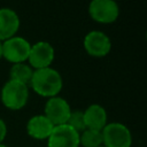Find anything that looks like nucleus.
I'll use <instances>...</instances> for the list:
<instances>
[{
    "instance_id": "1",
    "label": "nucleus",
    "mask_w": 147,
    "mask_h": 147,
    "mask_svg": "<svg viewBox=\"0 0 147 147\" xmlns=\"http://www.w3.org/2000/svg\"><path fill=\"white\" fill-rule=\"evenodd\" d=\"M29 85L34 93L42 98L49 99L59 95L63 87V79L57 70L48 67L33 70V75Z\"/></svg>"
},
{
    "instance_id": "2",
    "label": "nucleus",
    "mask_w": 147,
    "mask_h": 147,
    "mask_svg": "<svg viewBox=\"0 0 147 147\" xmlns=\"http://www.w3.org/2000/svg\"><path fill=\"white\" fill-rule=\"evenodd\" d=\"M0 99L2 105L9 110H21L29 101V86L8 79L0 92Z\"/></svg>"
},
{
    "instance_id": "3",
    "label": "nucleus",
    "mask_w": 147,
    "mask_h": 147,
    "mask_svg": "<svg viewBox=\"0 0 147 147\" xmlns=\"http://www.w3.org/2000/svg\"><path fill=\"white\" fill-rule=\"evenodd\" d=\"M102 145L105 147H131L132 133L130 129L119 122H110L102 129Z\"/></svg>"
},
{
    "instance_id": "4",
    "label": "nucleus",
    "mask_w": 147,
    "mask_h": 147,
    "mask_svg": "<svg viewBox=\"0 0 147 147\" xmlns=\"http://www.w3.org/2000/svg\"><path fill=\"white\" fill-rule=\"evenodd\" d=\"M87 10L90 17L101 24H110L119 16V6L115 0H92Z\"/></svg>"
},
{
    "instance_id": "5",
    "label": "nucleus",
    "mask_w": 147,
    "mask_h": 147,
    "mask_svg": "<svg viewBox=\"0 0 147 147\" xmlns=\"http://www.w3.org/2000/svg\"><path fill=\"white\" fill-rule=\"evenodd\" d=\"M31 44L23 37L14 36L5 41H2V57L8 62L23 63L28 61Z\"/></svg>"
},
{
    "instance_id": "6",
    "label": "nucleus",
    "mask_w": 147,
    "mask_h": 147,
    "mask_svg": "<svg viewBox=\"0 0 147 147\" xmlns=\"http://www.w3.org/2000/svg\"><path fill=\"white\" fill-rule=\"evenodd\" d=\"M55 57L54 47L47 41H38L31 45L28 63L33 69H44L51 67Z\"/></svg>"
},
{
    "instance_id": "7",
    "label": "nucleus",
    "mask_w": 147,
    "mask_h": 147,
    "mask_svg": "<svg viewBox=\"0 0 147 147\" xmlns=\"http://www.w3.org/2000/svg\"><path fill=\"white\" fill-rule=\"evenodd\" d=\"M83 45L86 53L93 57H103L108 55L111 49L110 38L99 30L90 31L84 37Z\"/></svg>"
},
{
    "instance_id": "8",
    "label": "nucleus",
    "mask_w": 147,
    "mask_h": 147,
    "mask_svg": "<svg viewBox=\"0 0 147 147\" xmlns=\"http://www.w3.org/2000/svg\"><path fill=\"white\" fill-rule=\"evenodd\" d=\"M71 110L69 102L64 98L56 95L47 99L44 107V115L56 126L67 123Z\"/></svg>"
},
{
    "instance_id": "9",
    "label": "nucleus",
    "mask_w": 147,
    "mask_h": 147,
    "mask_svg": "<svg viewBox=\"0 0 147 147\" xmlns=\"http://www.w3.org/2000/svg\"><path fill=\"white\" fill-rule=\"evenodd\" d=\"M46 141L47 147H80L79 133L68 124L54 126Z\"/></svg>"
},
{
    "instance_id": "10",
    "label": "nucleus",
    "mask_w": 147,
    "mask_h": 147,
    "mask_svg": "<svg viewBox=\"0 0 147 147\" xmlns=\"http://www.w3.org/2000/svg\"><path fill=\"white\" fill-rule=\"evenodd\" d=\"M54 126L44 114H39L30 117L26 122V133L34 140H47Z\"/></svg>"
},
{
    "instance_id": "11",
    "label": "nucleus",
    "mask_w": 147,
    "mask_h": 147,
    "mask_svg": "<svg viewBox=\"0 0 147 147\" xmlns=\"http://www.w3.org/2000/svg\"><path fill=\"white\" fill-rule=\"evenodd\" d=\"M21 25L18 14L10 8H0V41L16 36Z\"/></svg>"
},
{
    "instance_id": "12",
    "label": "nucleus",
    "mask_w": 147,
    "mask_h": 147,
    "mask_svg": "<svg viewBox=\"0 0 147 147\" xmlns=\"http://www.w3.org/2000/svg\"><path fill=\"white\" fill-rule=\"evenodd\" d=\"M83 116H84V123L86 129L102 131V129L108 123V115L106 109L98 103L90 105L83 111Z\"/></svg>"
},
{
    "instance_id": "13",
    "label": "nucleus",
    "mask_w": 147,
    "mask_h": 147,
    "mask_svg": "<svg viewBox=\"0 0 147 147\" xmlns=\"http://www.w3.org/2000/svg\"><path fill=\"white\" fill-rule=\"evenodd\" d=\"M33 75V69L25 62L15 63L9 69V79L23 83L25 85L30 84V80Z\"/></svg>"
},
{
    "instance_id": "14",
    "label": "nucleus",
    "mask_w": 147,
    "mask_h": 147,
    "mask_svg": "<svg viewBox=\"0 0 147 147\" xmlns=\"http://www.w3.org/2000/svg\"><path fill=\"white\" fill-rule=\"evenodd\" d=\"M79 146L82 147L102 146V132L98 130L85 129L79 133Z\"/></svg>"
},
{
    "instance_id": "15",
    "label": "nucleus",
    "mask_w": 147,
    "mask_h": 147,
    "mask_svg": "<svg viewBox=\"0 0 147 147\" xmlns=\"http://www.w3.org/2000/svg\"><path fill=\"white\" fill-rule=\"evenodd\" d=\"M69 126H71L74 130H76L78 133H80L82 131H84L85 127V123H84V116H83V110H71L70 116L67 121V123Z\"/></svg>"
},
{
    "instance_id": "16",
    "label": "nucleus",
    "mask_w": 147,
    "mask_h": 147,
    "mask_svg": "<svg viewBox=\"0 0 147 147\" xmlns=\"http://www.w3.org/2000/svg\"><path fill=\"white\" fill-rule=\"evenodd\" d=\"M7 132H8V129H7V124L6 122L0 118V144H2L7 137Z\"/></svg>"
},
{
    "instance_id": "17",
    "label": "nucleus",
    "mask_w": 147,
    "mask_h": 147,
    "mask_svg": "<svg viewBox=\"0 0 147 147\" xmlns=\"http://www.w3.org/2000/svg\"><path fill=\"white\" fill-rule=\"evenodd\" d=\"M0 59H2V41H0Z\"/></svg>"
},
{
    "instance_id": "18",
    "label": "nucleus",
    "mask_w": 147,
    "mask_h": 147,
    "mask_svg": "<svg viewBox=\"0 0 147 147\" xmlns=\"http://www.w3.org/2000/svg\"><path fill=\"white\" fill-rule=\"evenodd\" d=\"M0 147H9V146H7L6 144H3V142H2V144H0Z\"/></svg>"
},
{
    "instance_id": "19",
    "label": "nucleus",
    "mask_w": 147,
    "mask_h": 147,
    "mask_svg": "<svg viewBox=\"0 0 147 147\" xmlns=\"http://www.w3.org/2000/svg\"><path fill=\"white\" fill-rule=\"evenodd\" d=\"M100 147H105V146H103V145H102V146H100Z\"/></svg>"
},
{
    "instance_id": "20",
    "label": "nucleus",
    "mask_w": 147,
    "mask_h": 147,
    "mask_svg": "<svg viewBox=\"0 0 147 147\" xmlns=\"http://www.w3.org/2000/svg\"><path fill=\"white\" fill-rule=\"evenodd\" d=\"M115 1H116V0H115Z\"/></svg>"
}]
</instances>
